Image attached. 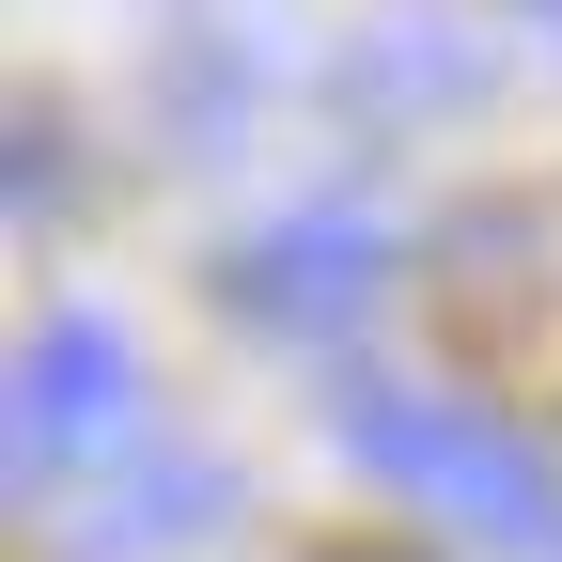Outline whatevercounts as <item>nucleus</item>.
Segmentation results:
<instances>
[{"instance_id": "f257e3e1", "label": "nucleus", "mask_w": 562, "mask_h": 562, "mask_svg": "<svg viewBox=\"0 0 562 562\" xmlns=\"http://www.w3.org/2000/svg\"><path fill=\"white\" fill-rule=\"evenodd\" d=\"M328 438H344V469H375L391 501L453 516V531H484V547H562V469L516 438L501 406H469V391L360 375V391L328 406Z\"/></svg>"}, {"instance_id": "0eeeda50", "label": "nucleus", "mask_w": 562, "mask_h": 562, "mask_svg": "<svg viewBox=\"0 0 562 562\" xmlns=\"http://www.w3.org/2000/svg\"><path fill=\"white\" fill-rule=\"evenodd\" d=\"M360 562H375V547H360Z\"/></svg>"}, {"instance_id": "39448f33", "label": "nucleus", "mask_w": 562, "mask_h": 562, "mask_svg": "<svg viewBox=\"0 0 562 562\" xmlns=\"http://www.w3.org/2000/svg\"><path fill=\"white\" fill-rule=\"evenodd\" d=\"M469 79H484V47H469V16H438V0L375 16L360 63H344V94H360L375 125H406V110H469Z\"/></svg>"}, {"instance_id": "423d86ee", "label": "nucleus", "mask_w": 562, "mask_h": 562, "mask_svg": "<svg viewBox=\"0 0 562 562\" xmlns=\"http://www.w3.org/2000/svg\"><path fill=\"white\" fill-rule=\"evenodd\" d=\"M531 16H547V32H562V0H531Z\"/></svg>"}, {"instance_id": "7ed1b4c3", "label": "nucleus", "mask_w": 562, "mask_h": 562, "mask_svg": "<svg viewBox=\"0 0 562 562\" xmlns=\"http://www.w3.org/2000/svg\"><path fill=\"white\" fill-rule=\"evenodd\" d=\"M0 438H16V484H79V469L140 453V344H125L110 313H47V328L16 344Z\"/></svg>"}, {"instance_id": "f03ea898", "label": "nucleus", "mask_w": 562, "mask_h": 562, "mask_svg": "<svg viewBox=\"0 0 562 562\" xmlns=\"http://www.w3.org/2000/svg\"><path fill=\"white\" fill-rule=\"evenodd\" d=\"M391 297V220L375 203H281L220 250V313L235 328H281V344H328Z\"/></svg>"}, {"instance_id": "20e7f679", "label": "nucleus", "mask_w": 562, "mask_h": 562, "mask_svg": "<svg viewBox=\"0 0 562 562\" xmlns=\"http://www.w3.org/2000/svg\"><path fill=\"white\" fill-rule=\"evenodd\" d=\"M220 516H235V469H220V453L140 438V453L94 469V501H79V531H63V562H188Z\"/></svg>"}]
</instances>
